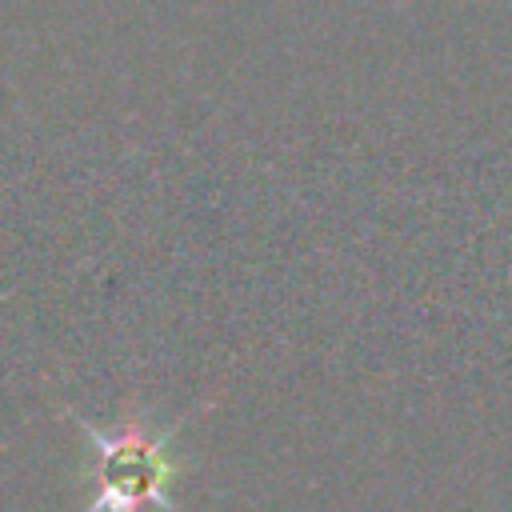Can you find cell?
<instances>
[{"mask_svg":"<svg viewBox=\"0 0 512 512\" xmlns=\"http://www.w3.org/2000/svg\"><path fill=\"white\" fill-rule=\"evenodd\" d=\"M208 408L212 400H200L192 412H184L176 424H164V428H152L148 412H132L112 428H100L68 412L72 424L96 448V492L84 512H148V508L180 512L172 500V484L184 468L172 448H176L180 428Z\"/></svg>","mask_w":512,"mask_h":512,"instance_id":"1","label":"cell"}]
</instances>
